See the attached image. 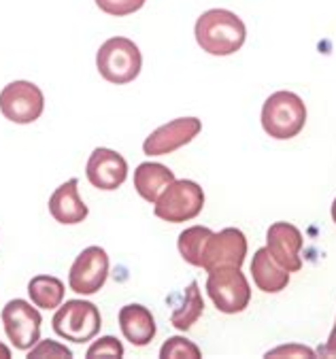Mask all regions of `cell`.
Segmentation results:
<instances>
[{
    "label": "cell",
    "mask_w": 336,
    "mask_h": 359,
    "mask_svg": "<svg viewBox=\"0 0 336 359\" xmlns=\"http://www.w3.org/2000/svg\"><path fill=\"white\" fill-rule=\"evenodd\" d=\"M194 34L203 51L211 55H232L245 45L247 28L236 13L228 9H209L198 18Z\"/></svg>",
    "instance_id": "6da1fadb"
},
{
    "label": "cell",
    "mask_w": 336,
    "mask_h": 359,
    "mask_svg": "<svg viewBox=\"0 0 336 359\" xmlns=\"http://www.w3.org/2000/svg\"><path fill=\"white\" fill-rule=\"evenodd\" d=\"M96 68L100 77L113 86L132 83L141 75L143 68L141 49L137 43L126 36H113L100 45L96 53Z\"/></svg>",
    "instance_id": "7a4b0ae2"
},
{
    "label": "cell",
    "mask_w": 336,
    "mask_h": 359,
    "mask_svg": "<svg viewBox=\"0 0 336 359\" xmlns=\"http://www.w3.org/2000/svg\"><path fill=\"white\" fill-rule=\"evenodd\" d=\"M307 123V107L294 92H275L262 107V128L275 140H290L302 132Z\"/></svg>",
    "instance_id": "3957f363"
},
{
    "label": "cell",
    "mask_w": 336,
    "mask_h": 359,
    "mask_svg": "<svg viewBox=\"0 0 336 359\" xmlns=\"http://www.w3.org/2000/svg\"><path fill=\"white\" fill-rule=\"evenodd\" d=\"M205 206V191L196 181L175 179L158 198L154 212L168 224H183L196 219Z\"/></svg>",
    "instance_id": "277c9868"
},
{
    "label": "cell",
    "mask_w": 336,
    "mask_h": 359,
    "mask_svg": "<svg viewBox=\"0 0 336 359\" xmlns=\"http://www.w3.org/2000/svg\"><path fill=\"white\" fill-rule=\"evenodd\" d=\"M51 325L60 338L83 344L96 338L102 327V317L96 304L88 300H69L66 304H60Z\"/></svg>",
    "instance_id": "5b68a950"
},
{
    "label": "cell",
    "mask_w": 336,
    "mask_h": 359,
    "mask_svg": "<svg viewBox=\"0 0 336 359\" xmlns=\"http://www.w3.org/2000/svg\"><path fill=\"white\" fill-rule=\"evenodd\" d=\"M207 294L215 309L226 315L243 313L251 302V287L241 268H215L207 278Z\"/></svg>",
    "instance_id": "8992f818"
},
{
    "label": "cell",
    "mask_w": 336,
    "mask_h": 359,
    "mask_svg": "<svg viewBox=\"0 0 336 359\" xmlns=\"http://www.w3.org/2000/svg\"><path fill=\"white\" fill-rule=\"evenodd\" d=\"M45 111V96L30 81H13L0 92V113L13 123H32Z\"/></svg>",
    "instance_id": "52a82bcc"
},
{
    "label": "cell",
    "mask_w": 336,
    "mask_h": 359,
    "mask_svg": "<svg viewBox=\"0 0 336 359\" xmlns=\"http://www.w3.org/2000/svg\"><path fill=\"white\" fill-rule=\"evenodd\" d=\"M109 278V255L102 247L83 249L71 266L69 287L79 296L98 294Z\"/></svg>",
    "instance_id": "ba28073f"
},
{
    "label": "cell",
    "mask_w": 336,
    "mask_h": 359,
    "mask_svg": "<svg viewBox=\"0 0 336 359\" xmlns=\"http://www.w3.org/2000/svg\"><path fill=\"white\" fill-rule=\"evenodd\" d=\"M3 323L18 351H30L41 340V313L26 300H11L3 309Z\"/></svg>",
    "instance_id": "9c48e42d"
},
{
    "label": "cell",
    "mask_w": 336,
    "mask_h": 359,
    "mask_svg": "<svg viewBox=\"0 0 336 359\" xmlns=\"http://www.w3.org/2000/svg\"><path fill=\"white\" fill-rule=\"evenodd\" d=\"M200 130H203V121L198 117H179L173 119L158 130H154L145 142H143V154L145 156H168L177 149H181L187 142H191Z\"/></svg>",
    "instance_id": "30bf717a"
},
{
    "label": "cell",
    "mask_w": 336,
    "mask_h": 359,
    "mask_svg": "<svg viewBox=\"0 0 336 359\" xmlns=\"http://www.w3.org/2000/svg\"><path fill=\"white\" fill-rule=\"evenodd\" d=\"M247 255V238L238 228H226L222 232H213L207 241L203 255V270L211 272L215 268H241Z\"/></svg>",
    "instance_id": "8fae6325"
},
{
    "label": "cell",
    "mask_w": 336,
    "mask_h": 359,
    "mask_svg": "<svg viewBox=\"0 0 336 359\" xmlns=\"http://www.w3.org/2000/svg\"><path fill=\"white\" fill-rule=\"evenodd\" d=\"M302 232L288 222H277L266 230V249L288 272H298L302 268Z\"/></svg>",
    "instance_id": "7c38bea8"
},
{
    "label": "cell",
    "mask_w": 336,
    "mask_h": 359,
    "mask_svg": "<svg viewBox=\"0 0 336 359\" xmlns=\"http://www.w3.org/2000/svg\"><path fill=\"white\" fill-rule=\"evenodd\" d=\"M86 175H88V181L96 189L113 191V189L121 187L123 181L128 179V164L117 151L98 147L92 151V156L88 160Z\"/></svg>",
    "instance_id": "4fadbf2b"
},
{
    "label": "cell",
    "mask_w": 336,
    "mask_h": 359,
    "mask_svg": "<svg viewBox=\"0 0 336 359\" xmlns=\"http://www.w3.org/2000/svg\"><path fill=\"white\" fill-rule=\"evenodd\" d=\"M47 206H49L51 217L62 226H77V224L86 222L88 212H90L88 204L79 196V181L77 179H69L66 183H62L51 194Z\"/></svg>",
    "instance_id": "5bb4252c"
},
{
    "label": "cell",
    "mask_w": 336,
    "mask_h": 359,
    "mask_svg": "<svg viewBox=\"0 0 336 359\" xmlns=\"http://www.w3.org/2000/svg\"><path fill=\"white\" fill-rule=\"evenodd\" d=\"M119 327L123 338L134 346H147L156 338V319L143 304H126L119 309Z\"/></svg>",
    "instance_id": "9a60e30c"
},
{
    "label": "cell",
    "mask_w": 336,
    "mask_h": 359,
    "mask_svg": "<svg viewBox=\"0 0 336 359\" xmlns=\"http://www.w3.org/2000/svg\"><path fill=\"white\" fill-rule=\"evenodd\" d=\"M251 276L260 292L264 294H279L290 283V272L281 268L266 247L257 249L251 259Z\"/></svg>",
    "instance_id": "2e32d148"
},
{
    "label": "cell",
    "mask_w": 336,
    "mask_h": 359,
    "mask_svg": "<svg viewBox=\"0 0 336 359\" xmlns=\"http://www.w3.org/2000/svg\"><path fill=\"white\" fill-rule=\"evenodd\" d=\"M173 181H175V172L158 162H143L134 170V189L149 204H156L162 191Z\"/></svg>",
    "instance_id": "e0dca14e"
},
{
    "label": "cell",
    "mask_w": 336,
    "mask_h": 359,
    "mask_svg": "<svg viewBox=\"0 0 336 359\" xmlns=\"http://www.w3.org/2000/svg\"><path fill=\"white\" fill-rule=\"evenodd\" d=\"M203 313H205L203 294H200V290H198V280H191L185 287L181 304L170 315V323H173V327H177L181 332H187V330H191V325L200 317H203Z\"/></svg>",
    "instance_id": "ac0fdd59"
},
{
    "label": "cell",
    "mask_w": 336,
    "mask_h": 359,
    "mask_svg": "<svg viewBox=\"0 0 336 359\" xmlns=\"http://www.w3.org/2000/svg\"><path fill=\"white\" fill-rule=\"evenodd\" d=\"M28 296L32 304L39 309H45V311L58 309L64 300V283L49 274L32 276L28 283Z\"/></svg>",
    "instance_id": "d6986e66"
},
{
    "label": "cell",
    "mask_w": 336,
    "mask_h": 359,
    "mask_svg": "<svg viewBox=\"0 0 336 359\" xmlns=\"http://www.w3.org/2000/svg\"><path fill=\"white\" fill-rule=\"evenodd\" d=\"M213 232L205 226H191V228H185L181 234H179V241H177V247H179V253L181 257L200 268L203 266V255H205V247H207V241Z\"/></svg>",
    "instance_id": "ffe728a7"
},
{
    "label": "cell",
    "mask_w": 336,
    "mask_h": 359,
    "mask_svg": "<svg viewBox=\"0 0 336 359\" xmlns=\"http://www.w3.org/2000/svg\"><path fill=\"white\" fill-rule=\"evenodd\" d=\"M160 357L162 359H181V357L198 359V357H203V353H200V348L191 340H187L183 336H173L162 344Z\"/></svg>",
    "instance_id": "44dd1931"
},
{
    "label": "cell",
    "mask_w": 336,
    "mask_h": 359,
    "mask_svg": "<svg viewBox=\"0 0 336 359\" xmlns=\"http://www.w3.org/2000/svg\"><path fill=\"white\" fill-rule=\"evenodd\" d=\"M147 0H96V7L113 18H126L143 9Z\"/></svg>",
    "instance_id": "7402d4cb"
},
{
    "label": "cell",
    "mask_w": 336,
    "mask_h": 359,
    "mask_svg": "<svg viewBox=\"0 0 336 359\" xmlns=\"http://www.w3.org/2000/svg\"><path fill=\"white\" fill-rule=\"evenodd\" d=\"M30 359H43V357H55V359H71L73 357V351L69 346H64L55 340H39L30 353H28Z\"/></svg>",
    "instance_id": "603a6c76"
},
{
    "label": "cell",
    "mask_w": 336,
    "mask_h": 359,
    "mask_svg": "<svg viewBox=\"0 0 336 359\" xmlns=\"http://www.w3.org/2000/svg\"><path fill=\"white\" fill-rule=\"evenodd\" d=\"M86 357H90V359H94V357H117L119 359V357H123V344L115 336H102L100 340H96L88 348Z\"/></svg>",
    "instance_id": "cb8c5ba5"
},
{
    "label": "cell",
    "mask_w": 336,
    "mask_h": 359,
    "mask_svg": "<svg viewBox=\"0 0 336 359\" xmlns=\"http://www.w3.org/2000/svg\"><path fill=\"white\" fill-rule=\"evenodd\" d=\"M264 357H307V359H313L317 357V353L309 346H302V344H281L273 351H268Z\"/></svg>",
    "instance_id": "d4e9b609"
},
{
    "label": "cell",
    "mask_w": 336,
    "mask_h": 359,
    "mask_svg": "<svg viewBox=\"0 0 336 359\" xmlns=\"http://www.w3.org/2000/svg\"><path fill=\"white\" fill-rule=\"evenodd\" d=\"M317 355H321V357H334V355H336V323H334V327H332V332H330L325 344L319 348Z\"/></svg>",
    "instance_id": "484cf974"
},
{
    "label": "cell",
    "mask_w": 336,
    "mask_h": 359,
    "mask_svg": "<svg viewBox=\"0 0 336 359\" xmlns=\"http://www.w3.org/2000/svg\"><path fill=\"white\" fill-rule=\"evenodd\" d=\"M0 359H11V351L3 342H0Z\"/></svg>",
    "instance_id": "4316f807"
},
{
    "label": "cell",
    "mask_w": 336,
    "mask_h": 359,
    "mask_svg": "<svg viewBox=\"0 0 336 359\" xmlns=\"http://www.w3.org/2000/svg\"><path fill=\"white\" fill-rule=\"evenodd\" d=\"M332 222L336 224V198H334V202H332Z\"/></svg>",
    "instance_id": "83f0119b"
}]
</instances>
